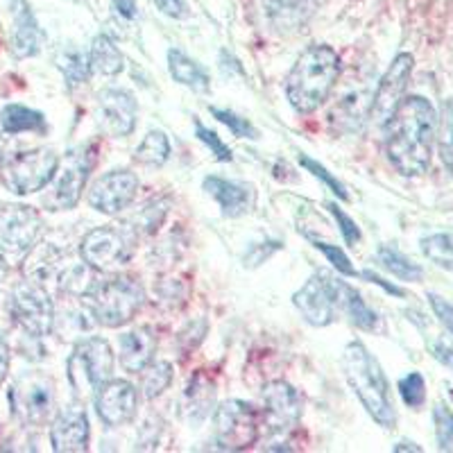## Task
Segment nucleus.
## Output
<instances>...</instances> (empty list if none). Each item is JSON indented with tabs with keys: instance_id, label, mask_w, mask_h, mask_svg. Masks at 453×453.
<instances>
[{
	"instance_id": "f257e3e1",
	"label": "nucleus",
	"mask_w": 453,
	"mask_h": 453,
	"mask_svg": "<svg viewBox=\"0 0 453 453\" xmlns=\"http://www.w3.org/2000/svg\"><path fill=\"white\" fill-rule=\"evenodd\" d=\"M386 155L403 177L424 175L431 165L438 113L424 96H408L386 123Z\"/></svg>"
},
{
	"instance_id": "f03ea898",
	"label": "nucleus",
	"mask_w": 453,
	"mask_h": 453,
	"mask_svg": "<svg viewBox=\"0 0 453 453\" xmlns=\"http://www.w3.org/2000/svg\"><path fill=\"white\" fill-rule=\"evenodd\" d=\"M340 78V55L331 46L306 48L286 80V96L297 113H313L329 100Z\"/></svg>"
},
{
	"instance_id": "7ed1b4c3",
	"label": "nucleus",
	"mask_w": 453,
	"mask_h": 453,
	"mask_svg": "<svg viewBox=\"0 0 453 453\" xmlns=\"http://www.w3.org/2000/svg\"><path fill=\"white\" fill-rule=\"evenodd\" d=\"M342 370L351 390L356 392L358 402L363 403L370 418L379 426L392 428L396 424V412L390 399V386L383 374L381 365L370 354L363 342H349L342 351Z\"/></svg>"
},
{
	"instance_id": "20e7f679",
	"label": "nucleus",
	"mask_w": 453,
	"mask_h": 453,
	"mask_svg": "<svg viewBox=\"0 0 453 453\" xmlns=\"http://www.w3.org/2000/svg\"><path fill=\"white\" fill-rule=\"evenodd\" d=\"M145 302V290L134 277H113L109 281L93 283L84 295V304L96 322L107 329L127 325Z\"/></svg>"
},
{
	"instance_id": "39448f33",
	"label": "nucleus",
	"mask_w": 453,
	"mask_h": 453,
	"mask_svg": "<svg viewBox=\"0 0 453 453\" xmlns=\"http://www.w3.org/2000/svg\"><path fill=\"white\" fill-rule=\"evenodd\" d=\"M68 381L80 402L96 396L103 383L111 379L113 351L104 338L80 340L66 363Z\"/></svg>"
},
{
	"instance_id": "423d86ee",
	"label": "nucleus",
	"mask_w": 453,
	"mask_h": 453,
	"mask_svg": "<svg viewBox=\"0 0 453 453\" xmlns=\"http://www.w3.org/2000/svg\"><path fill=\"white\" fill-rule=\"evenodd\" d=\"M136 232L132 226H96L80 242V257L91 270L111 273L132 258Z\"/></svg>"
},
{
	"instance_id": "0eeeda50",
	"label": "nucleus",
	"mask_w": 453,
	"mask_h": 453,
	"mask_svg": "<svg viewBox=\"0 0 453 453\" xmlns=\"http://www.w3.org/2000/svg\"><path fill=\"white\" fill-rule=\"evenodd\" d=\"M342 290L345 281L319 270L293 295V304L311 326H329L342 311Z\"/></svg>"
},
{
	"instance_id": "6e6552de",
	"label": "nucleus",
	"mask_w": 453,
	"mask_h": 453,
	"mask_svg": "<svg viewBox=\"0 0 453 453\" xmlns=\"http://www.w3.org/2000/svg\"><path fill=\"white\" fill-rule=\"evenodd\" d=\"M59 165V157L48 148H36L19 152L10 164L0 168L3 181L16 196H30L42 191L52 181Z\"/></svg>"
},
{
	"instance_id": "1a4fd4ad",
	"label": "nucleus",
	"mask_w": 453,
	"mask_h": 453,
	"mask_svg": "<svg viewBox=\"0 0 453 453\" xmlns=\"http://www.w3.org/2000/svg\"><path fill=\"white\" fill-rule=\"evenodd\" d=\"M93 164H96V155H93V145L87 148L73 150L62 168L57 165V177H52V186L48 188L43 204L50 211H71L75 209L82 197L84 186H87L88 173H91Z\"/></svg>"
},
{
	"instance_id": "9d476101",
	"label": "nucleus",
	"mask_w": 453,
	"mask_h": 453,
	"mask_svg": "<svg viewBox=\"0 0 453 453\" xmlns=\"http://www.w3.org/2000/svg\"><path fill=\"white\" fill-rule=\"evenodd\" d=\"M261 411L252 403L232 399L216 411V442L226 451H245L261 435Z\"/></svg>"
},
{
	"instance_id": "9b49d317",
	"label": "nucleus",
	"mask_w": 453,
	"mask_h": 453,
	"mask_svg": "<svg viewBox=\"0 0 453 453\" xmlns=\"http://www.w3.org/2000/svg\"><path fill=\"white\" fill-rule=\"evenodd\" d=\"M10 403L23 424L39 426L55 411V383L43 372H26L12 386Z\"/></svg>"
},
{
	"instance_id": "f8f14e48",
	"label": "nucleus",
	"mask_w": 453,
	"mask_h": 453,
	"mask_svg": "<svg viewBox=\"0 0 453 453\" xmlns=\"http://www.w3.org/2000/svg\"><path fill=\"white\" fill-rule=\"evenodd\" d=\"M12 313L14 322L26 329L32 338H43L55 326V304L48 290L35 279L16 283L12 290Z\"/></svg>"
},
{
	"instance_id": "ddd939ff",
	"label": "nucleus",
	"mask_w": 453,
	"mask_h": 453,
	"mask_svg": "<svg viewBox=\"0 0 453 453\" xmlns=\"http://www.w3.org/2000/svg\"><path fill=\"white\" fill-rule=\"evenodd\" d=\"M412 68H415V59H412L411 52H399L392 59L390 68H388L386 75L379 82V87H376L374 96H372L370 113H367V119L376 127H386V123L392 119V113L396 111V107L403 103Z\"/></svg>"
},
{
	"instance_id": "4468645a",
	"label": "nucleus",
	"mask_w": 453,
	"mask_h": 453,
	"mask_svg": "<svg viewBox=\"0 0 453 453\" xmlns=\"http://www.w3.org/2000/svg\"><path fill=\"white\" fill-rule=\"evenodd\" d=\"M43 232V218L32 206H0V250L10 254L27 252L36 245Z\"/></svg>"
},
{
	"instance_id": "2eb2a0df",
	"label": "nucleus",
	"mask_w": 453,
	"mask_h": 453,
	"mask_svg": "<svg viewBox=\"0 0 453 453\" xmlns=\"http://www.w3.org/2000/svg\"><path fill=\"white\" fill-rule=\"evenodd\" d=\"M261 424L270 433H283L302 419V395L286 381H273L261 392Z\"/></svg>"
},
{
	"instance_id": "dca6fc26",
	"label": "nucleus",
	"mask_w": 453,
	"mask_h": 453,
	"mask_svg": "<svg viewBox=\"0 0 453 453\" xmlns=\"http://www.w3.org/2000/svg\"><path fill=\"white\" fill-rule=\"evenodd\" d=\"M139 193V177L132 170H111L100 177L88 191V204L104 216H116L134 202Z\"/></svg>"
},
{
	"instance_id": "f3484780",
	"label": "nucleus",
	"mask_w": 453,
	"mask_h": 453,
	"mask_svg": "<svg viewBox=\"0 0 453 453\" xmlns=\"http://www.w3.org/2000/svg\"><path fill=\"white\" fill-rule=\"evenodd\" d=\"M136 104L134 96L125 88H104L96 104V120L98 127L109 136H129L136 127Z\"/></svg>"
},
{
	"instance_id": "a211bd4d",
	"label": "nucleus",
	"mask_w": 453,
	"mask_h": 453,
	"mask_svg": "<svg viewBox=\"0 0 453 453\" xmlns=\"http://www.w3.org/2000/svg\"><path fill=\"white\" fill-rule=\"evenodd\" d=\"M139 408V392L129 381L123 379H109L96 392V411L103 424L109 428L125 426L134 419Z\"/></svg>"
},
{
	"instance_id": "6ab92c4d",
	"label": "nucleus",
	"mask_w": 453,
	"mask_h": 453,
	"mask_svg": "<svg viewBox=\"0 0 453 453\" xmlns=\"http://www.w3.org/2000/svg\"><path fill=\"white\" fill-rule=\"evenodd\" d=\"M91 426L82 403H71L55 418L50 428V442L57 453H80L88 449Z\"/></svg>"
},
{
	"instance_id": "aec40b11",
	"label": "nucleus",
	"mask_w": 453,
	"mask_h": 453,
	"mask_svg": "<svg viewBox=\"0 0 453 453\" xmlns=\"http://www.w3.org/2000/svg\"><path fill=\"white\" fill-rule=\"evenodd\" d=\"M120 365L129 374H141L152 363L157 351V334L150 326H139L119 338Z\"/></svg>"
},
{
	"instance_id": "412c9836",
	"label": "nucleus",
	"mask_w": 453,
	"mask_h": 453,
	"mask_svg": "<svg viewBox=\"0 0 453 453\" xmlns=\"http://www.w3.org/2000/svg\"><path fill=\"white\" fill-rule=\"evenodd\" d=\"M12 14H14V32H12V50L19 59L32 57L42 50L43 32L32 14L27 0H12Z\"/></svg>"
},
{
	"instance_id": "4be33fe9",
	"label": "nucleus",
	"mask_w": 453,
	"mask_h": 453,
	"mask_svg": "<svg viewBox=\"0 0 453 453\" xmlns=\"http://www.w3.org/2000/svg\"><path fill=\"white\" fill-rule=\"evenodd\" d=\"M204 191L220 204L222 213L229 218H238L248 213L254 204V193L248 186L236 181L222 180V177H206Z\"/></svg>"
},
{
	"instance_id": "5701e85b",
	"label": "nucleus",
	"mask_w": 453,
	"mask_h": 453,
	"mask_svg": "<svg viewBox=\"0 0 453 453\" xmlns=\"http://www.w3.org/2000/svg\"><path fill=\"white\" fill-rule=\"evenodd\" d=\"M213 403H216V388L211 379L204 374H196L181 396V418L191 424L202 422L209 418Z\"/></svg>"
},
{
	"instance_id": "b1692460",
	"label": "nucleus",
	"mask_w": 453,
	"mask_h": 453,
	"mask_svg": "<svg viewBox=\"0 0 453 453\" xmlns=\"http://www.w3.org/2000/svg\"><path fill=\"white\" fill-rule=\"evenodd\" d=\"M88 68H91L93 75H104V78H113V75L123 73V52L107 35H98L93 39L91 48H88Z\"/></svg>"
},
{
	"instance_id": "393cba45",
	"label": "nucleus",
	"mask_w": 453,
	"mask_h": 453,
	"mask_svg": "<svg viewBox=\"0 0 453 453\" xmlns=\"http://www.w3.org/2000/svg\"><path fill=\"white\" fill-rule=\"evenodd\" d=\"M168 71L175 78V82L184 84V87L193 88L197 93L209 91V87H211V80H209L206 68L193 62L191 57H186L181 50H175V48L168 50Z\"/></svg>"
},
{
	"instance_id": "a878e982",
	"label": "nucleus",
	"mask_w": 453,
	"mask_h": 453,
	"mask_svg": "<svg viewBox=\"0 0 453 453\" xmlns=\"http://www.w3.org/2000/svg\"><path fill=\"white\" fill-rule=\"evenodd\" d=\"M0 125L7 134H26V132H46L43 113L35 111L23 104H10L0 113Z\"/></svg>"
},
{
	"instance_id": "bb28decb",
	"label": "nucleus",
	"mask_w": 453,
	"mask_h": 453,
	"mask_svg": "<svg viewBox=\"0 0 453 453\" xmlns=\"http://www.w3.org/2000/svg\"><path fill=\"white\" fill-rule=\"evenodd\" d=\"M315 0H261L263 10L277 23L279 27H293L304 23L306 16L313 10Z\"/></svg>"
},
{
	"instance_id": "cd10ccee",
	"label": "nucleus",
	"mask_w": 453,
	"mask_h": 453,
	"mask_svg": "<svg viewBox=\"0 0 453 453\" xmlns=\"http://www.w3.org/2000/svg\"><path fill=\"white\" fill-rule=\"evenodd\" d=\"M342 311H345L347 318L351 319V325L358 326V329L363 331L381 329V318H379V315L367 306L365 299L356 293L351 286H347V283H345V290H342Z\"/></svg>"
},
{
	"instance_id": "c85d7f7f",
	"label": "nucleus",
	"mask_w": 453,
	"mask_h": 453,
	"mask_svg": "<svg viewBox=\"0 0 453 453\" xmlns=\"http://www.w3.org/2000/svg\"><path fill=\"white\" fill-rule=\"evenodd\" d=\"M376 258L381 263V268L388 270L392 277L402 279V281H419L424 277L422 265H418L415 261L406 257L399 250L390 248V245H381L379 252H376Z\"/></svg>"
},
{
	"instance_id": "c756f323",
	"label": "nucleus",
	"mask_w": 453,
	"mask_h": 453,
	"mask_svg": "<svg viewBox=\"0 0 453 453\" xmlns=\"http://www.w3.org/2000/svg\"><path fill=\"white\" fill-rule=\"evenodd\" d=\"M64 252L50 245V242H42L35 252L27 257L26 261V274L27 279H35V281H46L57 268H62Z\"/></svg>"
},
{
	"instance_id": "7c9ffc66",
	"label": "nucleus",
	"mask_w": 453,
	"mask_h": 453,
	"mask_svg": "<svg viewBox=\"0 0 453 453\" xmlns=\"http://www.w3.org/2000/svg\"><path fill=\"white\" fill-rule=\"evenodd\" d=\"M57 66L64 73L68 87H80V84L88 78V73H91V68H88V55H84L82 50H78V48L73 46L64 48V50L59 52V57H57Z\"/></svg>"
},
{
	"instance_id": "2f4dec72",
	"label": "nucleus",
	"mask_w": 453,
	"mask_h": 453,
	"mask_svg": "<svg viewBox=\"0 0 453 453\" xmlns=\"http://www.w3.org/2000/svg\"><path fill=\"white\" fill-rule=\"evenodd\" d=\"M170 157V143L168 136L159 129H152L145 134L141 145L136 148L134 159L143 165H164Z\"/></svg>"
},
{
	"instance_id": "473e14b6",
	"label": "nucleus",
	"mask_w": 453,
	"mask_h": 453,
	"mask_svg": "<svg viewBox=\"0 0 453 453\" xmlns=\"http://www.w3.org/2000/svg\"><path fill=\"white\" fill-rule=\"evenodd\" d=\"M422 254L438 268L453 273V234L440 232L422 238Z\"/></svg>"
},
{
	"instance_id": "72a5a7b5",
	"label": "nucleus",
	"mask_w": 453,
	"mask_h": 453,
	"mask_svg": "<svg viewBox=\"0 0 453 453\" xmlns=\"http://www.w3.org/2000/svg\"><path fill=\"white\" fill-rule=\"evenodd\" d=\"M435 141H438V155L447 173L453 175V98H449L442 104L438 119V132H435Z\"/></svg>"
},
{
	"instance_id": "f704fd0d",
	"label": "nucleus",
	"mask_w": 453,
	"mask_h": 453,
	"mask_svg": "<svg viewBox=\"0 0 453 453\" xmlns=\"http://www.w3.org/2000/svg\"><path fill=\"white\" fill-rule=\"evenodd\" d=\"M173 381V365L165 361H152L141 372V395L145 399H155Z\"/></svg>"
},
{
	"instance_id": "c9c22d12",
	"label": "nucleus",
	"mask_w": 453,
	"mask_h": 453,
	"mask_svg": "<svg viewBox=\"0 0 453 453\" xmlns=\"http://www.w3.org/2000/svg\"><path fill=\"white\" fill-rule=\"evenodd\" d=\"M399 395L408 408H422L426 403V381L419 372H411L399 381Z\"/></svg>"
},
{
	"instance_id": "e433bc0d",
	"label": "nucleus",
	"mask_w": 453,
	"mask_h": 453,
	"mask_svg": "<svg viewBox=\"0 0 453 453\" xmlns=\"http://www.w3.org/2000/svg\"><path fill=\"white\" fill-rule=\"evenodd\" d=\"M433 424L440 451H453V412L444 403L433 408Z\"/></svg>"
},
{
	"instance_id": "4c0bfd02",
	"label": "nucleus",
	"mask_w": 453,
	"mask_h": 453,
	"mask_svg": "<svg viewBox=\"0 0 453 453\" xmlns=\"http://www.w3.org/2000/svg\"><path fill=\"white\" fill-rule=\"evenodd\" d=\"M211 113L222 125H226V127L232 129V134L238 136V139H258L257 127H254L248 119H241V116H236L234 111H226V109L218 107H213Z\"/></svg>"
},
{
	"instance_id": "58836bf2",
	"label": "nucleus",
	"mask_w": 453,
	"mask_h": 453,
	"mask_svg": "<svg viewBox=\"0 0 453 453\" xmlns=\"http://www.w3.org/2000/svg\"><path fill=\"white\" fill-rule=\"evenodd\" d=\"M196 136L202 141V143L206 145V148L211 150V155L216 157L218 161H232L234 159L232 150L226 148V145L222 143L220 136H218L216 132H211L209 127H204L200 120H196Z\"/></svg>"
},
{
	"instance_id": "ea45409f",
	"label": "nucleus",
	"mask_w": 453,
	"mask_h": 453,
	"mask_svg": "<svg viewBox=\"0 0 453 453\" xmlns=\"http://www.w3.org/2000/svg\"><path fill=\"white\" fill-rule=\"evenodd\" d=\"M299 164L304 165V168L309 170L311 175H313V177H318V180H322V181H325V184L329 186L331 191H334L335 196L340 197V200H347V191H345V186L340 184V181L335 180L334 175H331V173H329V170L325 168V165H319L318 161H313V159H311V157H306V155H299Z\"/></svg>"
},
{
	"instance_id": "a19ab883",
	"label": "nucleus",
	"mask_w": 453,
	"mask_h": 453,
	"mask_svg": "<svg viewBox=\"0 0 453 453\" xmlns=\"http://www.w3.org/2000/svg\"><path fill=\"white\" fill-rule=\"evenodd\" d=\"M315 248L319 250V252H325V257L329 258V263L334 265L335 270H338L340 274H345V277H356V268L351 265L349 257H347L342 250L338 248V245H329V242H319V241H313Z\"/></svg>"
},
{
	"instance_id": "79ce46f5",
	"label": "nucleus",
	"mask_w": 453,
	"mask_h": 453,
	"mask_svg": "<svg viewBox=\"0 0 453 453\" xmlns=\"http://www.w3.org/2000/svg\"><path fill=\"white\" fill-rule=\"evenodd\" d=\"M326 209H329V213L335 218V222H338L340 234H342V238H345L347 245H356V242L361 241V229L356 226V222L351 220V218L347 216L342 209H338V204H334V202H331V204H326Z\"/></svg>"
},
{
	"instance_id": "37998d69",
	"label": "nucleus",
	"mask_w": 453,
	"mask_h": 453,
	"mask_svg": "<svg viewBox=\"0 0 453 453\" xmlns=\"http://www.w3.org/2000/svg\"><path fill=\"white\" fill-rule=\"evenodd\" d=\"M428 304H431L433 313H435L440 325L453 335V304H449L447 299L440 297V295L435 293H428Z\"/></svg>"
},
{
	"instance_id": "c03bdc74",
	"label": "nucleus",
	"mask_w": 453,
	"mask_h": 453,
	"mask_svg": "<svg viewBox=\"0 0 453 453\" xmlns=\"http://www.w3.org/2000/svg\"><path fill=\"white\" fill-rule=\"evenodd\" d=\"M155 5L161 14L170 16V19H186V16L191 14L186 0H155Z\"/></svg>"
},
{
	"instance_id": "a18cd8bd",
	"label": "nucleus",
	"mask_w": 453,
	"mask_h": 453,
	"mask_svg": "<svg viewBox=\"0 0 453 453\" xmlns=\"http://www.w3.org/2000/svg\"><path fill=\"white\" fill-rule=\"evenodd\" d=\"M431 351L444 367H449V370L453 372V342L451 340H447V338L435 340L431 347Z\"/></svg>"
},
{
	"instance_id": "49530a36",
	"label": "nucleus",
	"mask_w": 453,
	"mask_h": 453,
	"mask_svg": "<svg viewBox=\"0 0 453 453\" xmlns=\"http://www.w3.org/2000/svg\"><path fill=\"white\" fill-rule=\"evenodd\" d=\"M19 152H21V150L16 145L14 134H7V132L5 134H0V168L5 164H10Z\"/></svg>"
},
{
	"instance_id": "de8ad7c7",
	"label": "nucleus",
	"mask_w": 453,
	"mask_h": 453,
	"mask_svg": "<svg viewBox=\"0 0 453 453\" xmlns=\"http://www.w3.org/2000/svg\"><path fill=\"white\" fill-rule=\"evenodd\" d=\"M361 277H363V279H367V281L376 283V286H381V288L386 290V293L395 295V297H403V295H406V293H403V288H399V286H395V283L386 281V279H383V277H379V274L372 273V270H363Z\"/></svg>"
},
{
	"instance_id": "09e8293b",
	"label": "nucleus",
	"mask_w": 453,
	"mask_h": 453,
	"mask_svg": "<svg viewBox=\"0 0 453 453\" xmlns=\"http://www.w3.org/2000/svg\"><path fill=\"white\" fill-rule=\"evenodd\" d=\"M7 372H10V345H7L5 334L0 331V386L7 379Z\"/></svg>"
},
{
	"instance_id": "8fccbe9b",
	"label": "nucleus",
	"mask_w": 453,
	"mask_h": 453,
	"mask_svg": "<svg viewBox=\"0 0 453 453\" xmlns=\"http://www.w3.org/2000/svg\"><path fill=\"white\" fill-rule=\"evenodd\" d=\"M116 12L125 19H134L136 16V0H111Z\"/></svg>"
},
{
	"instance_id": "3c124183",
	"label": "nucleus",
	"mask_w": 453,
	"mask_h": 453,
	"mask_svg": "<svg viewBox=\"0 0 453 453\" xmlns=\"http://www.w3.org/2000/svg\"><path fill=\"white\" fill-rule=\"evenodd\" d=\"M395 451L399 453V451H415V453H419L422 451V447H418V444H412V442H399L395 447Z\"/></svg>"
},
{
	"instance_id": "603ef678",
	"label": "nucleus",
	"mask_w": 453,
	"mask_h": 453,
	"mask_svg": "<svg viewBox=\"0 0 453 453\" xmlns=\"http://www.w3.org/2000/svg\"><path fill=\"white\" fill-rule=\"evenodd\" d=\"M7 273H10V265H7V261L3 257H0V281L7 277Z\"/></svg>"
},
{
	"instance_id": "864d4df0",
	"label": "nucleus",
	"mask_w": 453,
	"mask_h": 453,
	"mask_svg": "<svg viewBox=\"0 0 453 453\" xmlns=\"http://www.w3.org/2000/svg\"><path fill=\"white\" fill-rule=\"evenodd\" d=\"M449 395H451V402H453V388H451V390H449Z\"/></svg>"
}]
</instances>
